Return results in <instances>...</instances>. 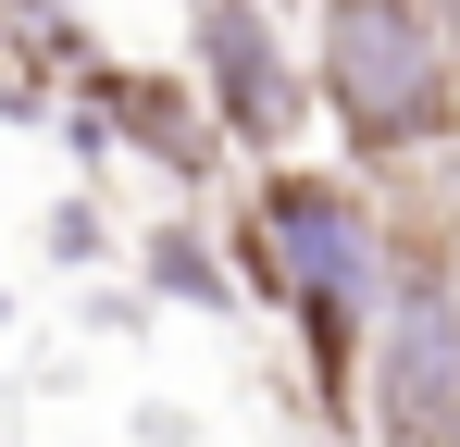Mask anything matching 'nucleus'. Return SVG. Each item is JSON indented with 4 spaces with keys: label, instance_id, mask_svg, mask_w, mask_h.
I'll return each mask as SVG.
<instances>
[{
    "label": "nucleus",
    "instance_id": "5",
    "mask_svg": "<svg viewBox=\"0 0 460 447\" xmlns=\"http://www.w3.org/2000/svg\"><path fill=\"white\" fill-rule=\"evenodd\" d=\"M423 13H436V25H448V50H460V0H423Z\"/></svg>",
    "mask_w": 460,
    "mask_h": 447
},
{
    "label": "nucleus",
    "instance_id": "4",
    "mask_svg": "<svg viewBox=\"0 0 460 447\" xmlns=\"http://www.w3.org/2000/svg\"><path fill=\"white\" fill-rule=\"evenodd\" d=\"M199 74H212V112H225V137L249 149H287L299 137V63L274 50V25H261V0H199Z\"/></svg>",
    "mask_w": 460,
    "mask_h": 447
},
{
    "label": "nucleus",
    "instance_id": "1",
    "mask_svg": "<svg viewBox=\"0 0 460 447\" xmlns=\"http://www.w3.org/2000/svg\"><path fill=\"white\" fill-rule=\"evenodd\" d=\"M249 286L311 336V385L323 410L361 398L374 361V311H385V224L349 174H261L249 199Z\"/></svg>",
    "mask_w": 460,
    "mask_h": 447
},
{
    "label": "nucleus",
    "instance_id": "2",
    "mask_svg": "<svg viewBox=\"0 0 460 447\" xmlns=\"http://www.w3.org/2000/svg\"><path fill=\"white\" fill-rule=\"evenodd\" d=\"M311 100L361 162H423L460 137V50L423 0H323L311 25Z\"/></svg>",
    "mask_w": 460,
    "mask_h": 447
},
{
    "label": "nucleus",
    "instance_id": "3",
    "mask_svg": "<svg viewBox=\"0 0 460 447\" xmlns=\"http://www.w3.org/2000/svg\"><path fill=\"white\" fill-rule=\"evenodd\" d=\"M374 435H385V447H448V435H460V224H411V236H385Z\"/></svg>",
    "mask_w": 460,
    "mask_h": 447
}]
</instances>
